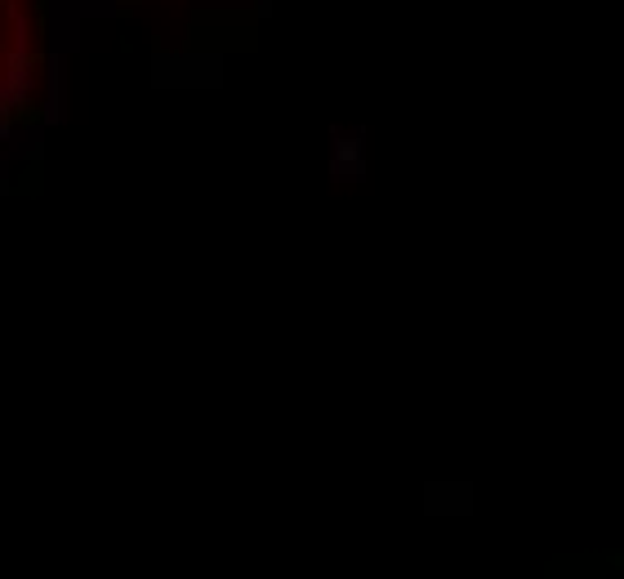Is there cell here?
Returning <instances> with one entry per match:
<instances>
[{
  "instance_id": "obj_5",
  "label": "cell",
  "mask_w": 624,
  "mask_h": 579,
  "mask_svg": "<svg viewBox=\"0 0 624 579\" xmlns=\"http://www.w3.org/2000/svg\"><path fill=\"white\" fill-rule=\"evenodd\" d=\"M5 183H9V152L0 157V188H5Z\"/></svg>"
},
{
  "instance_id": "obj_3",
  "label": "cell",
  "mask_w": 624,
  "mask_h": 579,
  "mask_svg": "<svg viewBox=\"0 0 624 579\" xmlns=\"http://www.w3.org/2000/svg\"><path fill=\"white\" fill-rule=\"evenodd\" d=\"M330 169H335V174H362V143H353V139H348V143L335 152Z\"/></svg>"
},
{
  "instance_id": "obj_1",
  "label": "cell",
  "mask_w": 624,
  "mask_h": 579,
  "mask_svg": "<svg viewBox=\"0 0 624 579\" xmlns=\"http://www.w3.org/2000/svg\"><path fill=\"white\" fill-rule=\"evenodd\" d=\"M41 148H45V125H27V130H14V139H9V157H41Z\"/></svg>"
},
{
  "instance_id": "obj_2",
  "label": "cell",
  "mask_w": 624,
  "mask_h": 579,
  "mask_svg": "<svg viewBox=\"0 0 624 579\" xmlns=\"http://www.w3.org/2000/svg\"><path fill=\"white\" fill-rule=\"evenodd\" d=\"M32 103V90H23L18 81H9V76H0V116H9V111H18V107Z\"/></svg>"
},
{
  "instance_id": "obj_4",
  "label": "cell",
  "mask_w": 624,
  "mask_h": 579,
  "mask_svg": "<svg viewBox=\"0 0 624 579\" xmlns=\"http://www.w3.org/2000/svg\"><path fill=\"white\" fill-rule=\"evenodd\" d=\"M9 139H14V121H5V116H0V143H9Z\"/></svg>"
}]
</instances>
